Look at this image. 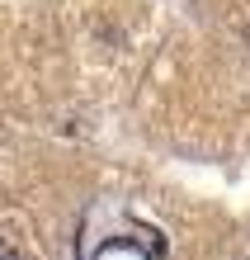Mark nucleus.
I'll list each match as a JSON object with an SVG mask.
<instances>
[{
    "mask_svg": "<svg viewBox=\"0 0 250 260\" xmlns=\"http://www.w3.org/2000/svg\"><path fill=\"white\" fill-rule=\"evenodd\" d=\"M0 260H19V251H14L10 241H0Z\"/></svg>",
    "mask_w": 250,
    "mask_h": 260,
    "instance_id": "obj_1",
    "label": "nucleus"
}]
</instances>
